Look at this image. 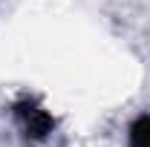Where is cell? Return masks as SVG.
<instances>
[{"instance_id":"1","label":"cell","mask_w":150,"mask_h":147,"mask_svg":"<svg viewBox=\"0 0 150 147\" xmlns=\"http://www.w3.org/2000/svg\"><path fill=\"white\" fill-rule=\"evenodd\" d=\"M133 147H150V115L133 127Z\"/></svg>"}]
</instances>
